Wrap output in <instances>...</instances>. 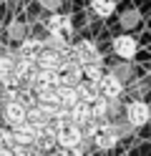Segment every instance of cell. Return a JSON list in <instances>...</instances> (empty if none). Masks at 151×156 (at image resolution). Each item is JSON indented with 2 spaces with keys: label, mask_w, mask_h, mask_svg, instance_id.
I'll return each instance as SVG.
<instances>
[{
  "label": "cell",
  "mask_w": 151,
  "mask_h": 156,
  "mask_svg": "<svg viewBox=\"0 0 151 156\" xmlns=\"http://www.w3.org/2000/svg\"><path fill=\"white\" fill-rule=\"evenodd\" d=\"M88 136L98 149H113L118 144V131L113 129V123H91L88 126Z\"/></svg>",
  "instance_id": "cell-1"
},
{
  "label": "cell",
  "mask_w": 151,
  "mask_h": 156,
  "mask_svg": "<svg viewBox=\"0 0 151 156\" xmlns=\"http://www.w3.org/2000/svg\"><path fill=\"white\" fill-rule=\"evenodd\" d=\"M73 61L81 66H96V63H103V55L93 41H78L73 45Z\"/></svg>",
  "instance_id": "cell-2"
},
{
  "label": "cell",
  "mask_w": 151,
  "mask_h": 156,
  "mask_svg": "<svg viewBox=\"0 0 151 156\" xmlns=\"http://www.w3.org/2000/svg\"><path fill=\"white\" fill-rule=\"evenodd\" d=\"M56 141L60 149H78V144L83 141V131H81V126L76 123H60L56 129Z\"/></svg>",
  "instance_id": "cell-3"
},
{
  "label": "cell",
  "mask_w": 151,
  "mask_h": 156,
  "mask_svg": "<svg viewBox=\"0 0 151 156\" xmlns=\"http://www.w3.org/2000/svg\"><path fill=\"white\" fill-rule=\"evenodd\" d=\"M124 116H126V121L131 123V126H146L149 123V119H151V108H149V103L146 101H128L126 106H124Z\"/></svg>",
  "instance_id": "cell-4"
},
{
  "label": "cell",
  "mask_w": 151,
  "mask_h": 156,
  "mask_svg": "<svg viewBox=\"0 0 151 156\" xmlns=\"http://www.w3.org/2000/svg\"><path fill=\"white\" fill-rule=\"evenodd\" d=\"M45 28H48V35H56V38L70 41V35H73V20L66 13H53L45 20Z\"/></svg>",
  "instance_id": "cell-5"
},
{
  "label": "cell",
  "mask_w": 151,
  "mask_h": 156,
  "mask_svg": "<svg viewBox=\"0 0 151 156\" xmlns=\"http://www.w3.org/2000/svg\"><path fill=\"white\" fill-rule=\"evenodd\" d=\"M111 48H113V53L121 58V61H134L136 53H138V41L134 35H128V33H121V35L113 38Z\"/></svg>",
  "instance_id": "cell-6"
},
{
  "label": "cell",
  "mask_w": 151,
  "mask_h": 156,
  "mask_svg": "<svg viewBox=\"0 0 151 156\" xmlns=\"http://www.w3.org/2000/svg\"><path fill=\"white\" fill-rule=\"evenodd\" d=\"M28 119V108H25V103H20V101H8L3 103V123L10 126V129H18V126H23Z\"/></svg>",
  "instance_id": "cell-7"
},
{
  "label": "cell",
  "mask_w": 151,
  "mask_h": 156,
  "mask_svg": "<svg viewBox=\"0 0 151 156\" xmlns=\"http://www.w3.org/2000/svg\"><path fill=\"white\" fill-rule=\"evenodd\" d=\"M58 81H60V86H76L78 83H83V66L81 63H76L73 58H68V61L58 68Z\"/></svg>",
  "instance_id": "cell-8"
},
{
  "label": "cell",
  "mask_w": 151,
  "mask_h": 156,
  "mask_svg": "<svg viewBox=\"0 0 151 156\" xmlns=\"http://www.w3.org/2000/svg\"><path fill=\"white\" fill-rule=\"evenodd\" d=\"M98 93L103 96V98H108V101H118L121 93H124V81H118L116 76L106 73V78L98 83Z\"/></svg>",
  "instance_id": "cell-9"
},
{
  "label": "cell",
  "mask_w": 151,
  "mask_h": 156,
  "mask_svg": "<svg viewBox=\"0 0 151 156\" xmlns=\"http://www.w3.org/2000/svg\"><path fill=\"white\" fill-rule=\"evenodd\" d=\"M68 58H73V55H66V53H58V51H50V48H45V51L38 55L35 66H38V68H48V71H58V68L63 66Z\"/></svg>",
  "instance_id": "cell-10"
},
{
  "label": "cell",
  "mask_w": 151,
  "mask_h": 156,
  "mask_svg": "<svg viewBox=\"0 0 151 156\" xmlns=\"http://www.w3.org/2000/svg\"><path fill=\"white\" fill-rule=\"evenodd\" d=\"M45 51V43L43 41H38V38H25L23 43L18 45V55L20 58H28V61H38V55Z\"/></svg>",
  "instance_id": "cell-11"
},
{
  "label": "cell",
  "mask_w": 151,
  "mask_h": 156,
  "mask_svg": "<svg viewBox=\"0 0 151 156\" xmlns=\"http://www.w3.org/2000/svg\"><path fill=\"white\" fill-rule=\"evenodd\" d=\"M13 136H15V146H33L35 139H38V129H35V126H30V123L25 121L23 126L13 129Z\"/></svg>",
  "instance_id": "cell-12"
},
{
  "label": "cell",
  "mask_w": 151,
  "mask_h": 156,
  "mask_svg": "<svg viewBox=\"0 0 151 156\" xmlns=\"http://www.w3.org/2000/svg\"><path fill=\"white\" fill-rule=\"evenodd\" d=\"M70 123H76V126H81V129H88L91 123H93V116H91V108H88V103L86 101H81L76 108H70Z\"/></svg>",
  "instance_id": "cell-13"
},
{
  "label": "cell",
  "mask_w": 151,
  "mask_h": 156,
  "mask_svg": "<svg viewBox=\"0 0 151 156\" xmlns=\"http://www.w3.org/2000/svg\"><path fill=\"white\" fill-rule=\"evenodd\" d=\"M58 101L63 108H76V106L81 103V96H78V88H73V86H58Z\"/></svg>",
  "instance_id": "cell-14"
},
{
  "label": "cell",
  "mask_w": 151,
  "mask_h": 156,
  "mask_svg": "<svg viewBox=\"0 0 151 156\" xmlns=\"http://www.w3.org/2000/svg\"><path fill=\"white\" fill-rule=\"evenodd\" d=\"M56 144H58V141H56V131L50 129V126H45V129H40V131H38V139H35L33 146H38L40 151H50Z\"/></svg>",
  "instance_id": "cell-15"
},
{
  "label": "cell",
  "mask_w": 151,
  "mask_h": 156,
  "mask_svg": "<svg viewBox=\"0 0 151 156\" xmlns=\"http://www.w3.org/2000/svg\"><path fill=\"white\" fill-rule=\"evenodd\" d=\"M91 10L98 18H111L116 13V0H91Z\"/></svg>",
  "instance_id": "cell-16"
},
{
  "label": "cell",
  "mask_w": 151,
  "mask_h": 156,
  "mask_svg": "<svg viewBox=\"0 0 151 156\" xmlns=\"http://www.w3.org/2000/svg\"><path fill=\"white\" fill-rule=\"evenodd\" d=\"M15 73V53H10V55H0V83H8L10 81V76Z\"/></svg>",
  "instance_id": "cell-17"
},
{
  "label": "cell",
  "mask_w": 151,
  "mask_h": 156,
  "mask_svg": "<svg viewBox=\"0 0 151 156\" xmlns=\"http://www.w3.org/2000/svg\"><path fill=\"white\" fill-rule=\"evenodd\" d=\"M88 108H91V116H93V121L106 119V116H108V98H103V96H96L93 101H88Z\"/></svg>",
  "instance_id": "cell-18"
},
{
  "label": "cell",
  "mask_w": 151,
  "mask_h": 156,
  "mask_svg": "<svg viewBox=\"0 0 151 156\" xmlns=\"http://www.w3.org/2000/svg\"><path fill=\"white\" fill-rule=\"evenodd\" d=\"M106 78V71H103V63H96V66H83V81L88 83H101Z\"/></svg>",
  "instance_id": "cell-19"
},
{
  "label": "cell",
  "mask_w": 151,
  "mask_h": 156,
  "mask_svg": "<svg viewBox=\"0 0 151 156\" xmlns=\"http://www.w3.org/2000/svg\"><path fill=\"white\" fill-rule=\"evenodd\" d=\"M76 88H78V96H81V101H86V103H88V101H93L96 96H101V93H98V86H96V83H88V81L78 83Z\"/></svg>",
  "instance_id": "cell-20"
},
{
  "label": "cell",
  "mask_w": 151,
  "mask_h": 156,
  "mask_svg": "<svg viewBox=\"0 0 151 156\" xmlns=\"http://www.w3.org/2000/svg\"><path fill=\"white\" fill-rule=\"evenodd\" d=\"M8 38H10V41H20V43H23L25 41V25L23 23H20V20H13V23H10L8 25Z\"/></svg>",
  "instance_id": "cell-21"
},
{
  "label": "cell",
  "mask_w": 151,
  "mask_h": 156,
  "mask_svg": "<svg viewBox=\"0 0 151 156\" xmlns=\"http://www.w3.org/2000/svg\"><path fill=\"white\" fill-rule=\"evenodd\" d=\"M108 73H111V76H116L118 81H128V78H131V63H128V61H124V63L113 66Z\"/></svg>",
  "instance_id": "cell-22"
},
{
  "label": "cell",
  "mask_w": 151,
  "mask_h": 156,
  "mask_svg": "<svg viewBox=\"0 0 151 156\" xmlns=\"http://www.w3.org/2000/svg\"><path fill=\"white\" fill-rule=\"evenodd\" d=\"M138 20H141V15L136 10H126L124 15H121V25L124 28H134V25H138Z\"/></svg>",
  "instance_id": "cell-23"
},
{
  "label": "cell",
  "mask_w": 151,
  "mask_h": 156,
  "mask_svg": "<svg viewBox=\"0 0 151 156\" xmlns=\"http://www.w3.org/2000/svg\"><path fill=\"white\" fill-rule=\"evenodd\" d=\"M40 8H45V10H58L60 8V0H38Z\"/></svg>",
  "instance_id": "cell-24"
},
{
  "label": "cell",
  "mask_w": 151,
  "mask_h": 156,
  "mask_svg": "<svg viewBox=\"0 0 151 156\" xmlns=\"http://www.w3.org/2000/svg\"><path fill=\"white\" fill-rule=\"evenodd\" d=\"M13 154L15 156H33V149H30V146H15Z\"/></svg>",
  "instance_id": "cell-25"
},
{
  "label": "cell",
  "mask_w": 151,
  "mask_h": 156,
  "mask_svg": "<svg viewBox=\"0 0 151 156\" xmlns=\"http://www.w3.org/2000/svg\"><path fill=\"white\" fill-rule=\"evenodd\" d=\"M60 156H83V151H81V149H63Z\"/></svg>",
  "instance_id": "cell-26"
},
{
  "label": "cell",
  "mask_w": 151,
  "mask_h": 156,
  "mask_svg": "<svg viewBox=\"0 0 151 156\" xmlns=\"http://www.w3.org/2000/svg\"><path fill=\"white\" fill-rule=\"evenodd\" d=\"M0 156H15V154H13V149H5L3 146V149H0Z\"/></svg>",
  "instance_id": "cell-27"
},
{
  "label": "cell",
  "mask_w": 151,
  "mask_h": 156,
  "mask_svg": "<svg viewBox=\"0 0 151 156\" xmlns=\"http://www.w3.org/2000/svg\"><path fill=\"white\" fill-rule=\"evenodd\" d=\"M149 76H151V63H149Z\"/></svg>",
  "instance_id": "cell-28"
},
{
  "label": "cell",
  "mask_w": 151,
  "mask_h": 156,
  "mask_svg": "<svg viewBox=\"0 0 151 156\" xmlns=\"http://www.w3.org/2000/svg\"><path fill=\"white\" fill-rule=\"evenodd\" d=\"M5 3H15V0H5Z\"/></svg>",
  "instance_id": "cell-29"
},
{
  "label": "cell",
  "mask_w": 151,
  "mask_h": 156,
  "mask_svg": "<svg viewBox=\"0 0 151 156\" xmlns=\"http://www.w3.org/2000/svg\"><path fill=\"white\" fill-rule=\"evenodd\" d=\"M0 126H3V123H0Z\"/></svg>",
  "instance_id": "cell-30"
}]
</instances>
